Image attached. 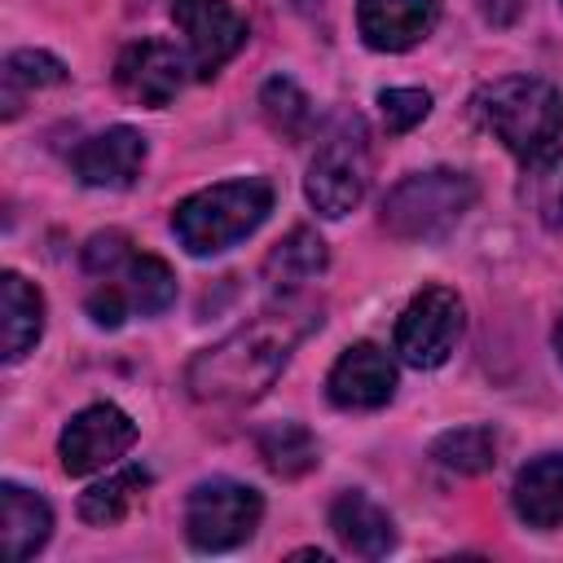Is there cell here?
I'll return each instance as SVG.
<instances>
[{
  "instance_id": "26",
  "label": "cell",
  "mask_w": 563,
  "mask_h": 563,
  "mask_svg": "<svg viewBox=\"0 0 563 563\" xmlns=\"http://www.w3.org/2000/svg\"><path fill=\"white\" fill-rule=\"evenodd\" d=\"M128 255H132V242H128V233H119V229L92 233V238L84 242V268H88L92 277H110Z\"/></svg>"
},
{
  "instance_id": "21",
  "label": "cell",
  "mask_w": 563,
  "mask_h": 563,
  "mask_svg": "<svg viewBox=\"0 0 563 563\" xmlns=\"http://www.w3.org/2000/svg\"><path fill=\"white\" fill-rule=\"evenodd\" d=\"M255 449H260L264 466L273 475H282V479H299V475H308L321 462L317 457V440H312V431L303 422H273V427H264L255 435Z\"/></svg>"
},
{
  "instance_id": "23",
  "label": "cell",
  "mask_w": 563,
  "mask_h": 563,
  "mask_svg": "<svg viewBox=\"0 0 563 563\" xmlns=\"http://www.w3.org/2000/svg\"><path fill=\"white\" fill-rule=\"evenodd\" d=\"M431 457L444 466V471H457V475H484L493 462H497V431L493 427H453L444 431L435 444H431Z\"/></svg>"
},
{
  "instance_id": "18",
  "label": "cell",
  "mask_w": 563,
  "mask_h": 563,
  "mask_svg": "<svg viewBox=\"0 0 563 563\" xmlns=\"http://www.w3.org/2000/svg\"><path fill=\"white\" fill-rule=\"evenodd\" d=\"M0 312H4V361H22L40 334H44V295L22 277V273H4L0 277Z\"/></svg>"
},
{
  "instance_id": "25",
  "label": "cell",
  "mask_w": 563,
  "mask_h": 563,
  "mask_svg": "<svg viewBox=\"0 0 563 563\" xmlns=\"http://www.w3.org/2000/svg\"><path fill=\"white\" fill-rule=\"evenodd\" d=\"M378 114L391 136H405L431 114V92L427 88H383L378 92Z\"/></svg>"
},
{
  "instance_id": "16",
  "label": "cell",
  "mask_w": 563,
  "mask_h": 563,
  "mask_svg": "<svg viewBox=\"0 0 563 563\" xmlns=\"http://www.w3.org/2000/svg\"><path fill=\"white\" fill-rule=\"evenodd\" d=\"M0 510H4V554L13 563L31 559L35 550H44L48 532H53V510L40 493L4 479L0 484Z\"/></svg>"
},
{
  "instance_id": "15",
  "label": "cell",
  "mask_w": 563,
  "mask_h": 563,
  "mask_svg": "<svg viewBox=\"0 0 563 563\" xmlns=\"http://www.w3.org/2000/svg\"><path fill=\"white\" fill-rule=\"evenodd\" d=\"M515 515L528 528H559L563 523V453H541L532 457L510 488Z\"/></svg>"
},
{
  "instance_id": "24",
  "label": "cell",
  "mask_w": 563,
  "mask_h": 563,
  "mask_svg": "<svg viewBox=\"0 0 563 563\" xmlns=\"http://www.w3.org/2000/svg\"><path fill=\"white\" fill-rule=\"evenodd\" d=\"M260 110H264L268 128L282 132V136H290V141H299V136L312 128V101H308V92H303L295 79H286V75H273V79L260 88Z\"/></svg>"
},
{
  "instance_id": "28",
  "label": "cell",
  "mask_w": 563,
  "mask_h": 563,
  "mask_svg": "<svg viewBox=\"0 0 563 563\" xmlns=\"http://www.w3.org/2000/svg\"><path fill=\"white\" fill-rule=\"evenodd\" d=\"M554 352H559V361H563V317H559V325H554Z\"/></svg>"
},
{
  "instance_id": "3",
  "label": "cell",
  "mask_w": 563,
  "mask_h": 563,
  "mask_svg": "<svg viewBox=\"0 0 563 563\" xmlns=\"http://www.w3.org/2000/svg\"><path fill=\"white\" fill-rule=\"evenodd\" d=\"M273 211V185L264 176L220 180L176 202L172 233L189 255H220L251 238Z\"/></svg>"
},
{
  "instance_id": "17",
  "label": "cell",
  "mask_w": 563,
  "mask_h": 563,
  "mask_svg": "<svg viewBox=\"0 0 563 563\" xmlns=\"http://www.w3.org/2000/svg\"><path fill=\"white\" fill-rule=\"evenodd\" d=\"M330 264V251L325 242L312 233V229H290L268 255H264V282L277 290V295H295L303 290L308 282H317Z\"/></svg>"
},
{
  "instance_id": "19",
  "label": "cell",
  "mask_w": 563,
  "mask_h": 563,
  "mask_svg": "<svg viewBox=\"0 0 563 563\" xmlns=\"http://www.w3.org/2000/svg\"><path fill=\"white\" fill-rule=\"evenodd\" d=\"M97 282H114V286L123 290L128 308L141 312V317H158V312H167L172 299H176V277H172V268H167L158 255H145V251H132L110 277H97Z\"/></svg>"
},
{
  "instance_id": "5",
  "label": "cell",
  "mask_w": 563,
  "mask_h": 563,
  "mask_svg": "<svg viewBox=\"0 0 563 563\" xmlns=\"http://www.w3.org/2000/svg\"><path fill=\"white\" fill-rule=\"evenodd\" d=\"M365 185H369V132L361 114H334L308 163L303 194L317 207V216L339 220L365 198Z\"/></svg>"
},
{
  "instance_id": "14",
  "label": "cell",
  "mask_w": 563,
  "mask_h": 563,
  "mask_svg": "<svg viewBox=\"0 0 563 563\" xmlns=\"http://www.w3.org/2000/svg\"><path fill=\"white\" fill-rule=\"evenodd\" d=\"M330 528H334V537H339L352 554H361V559H383V554L396 545V523H391V515H387L378 501H369L365 493H356V488H347V493L334 497V506H330Z\"/></svg>"
},
{
  "instance_id": "11",
  "label": "cell",
  "mask_w": 563,
  "mask_h": 563,
  "mask_svg": "<svg viewBox=\"0 0 563 563\" xmlns=\"http://www.w3.org/2000/svg\"><path fill=\"white\" fill-rule=\"evenodd\" d=\"M325 396L339 409H383L396 396V365H391V356L378 343H369V339L343 347V356L325 374Z\"/></svg>"
},
{
  "instance_id": "2",
  "label": "cell",
  "mask_w": 563,
  "mask_h": 563,
  "mask_svg": "<svg viewBox=\"0 0 563 563\" xmlns=\"http://www.w3.org/2000/svg\"><path fill=\"white\" fill-rule=\"evenodd\" d=\"M471 110L523 167H545L563 154V92L537 75L484 84Z\"/></svg>"
},
{
  "instance_id": "27",
  "label": "cell",
  "mask_w": 563,
  "mask_h": 563,
  "mask_svg": "<svg viewBox=\"0 0 563 563\" xmlns=\"http://www.w3.org/2000/svg\"><path fill=\"white\" fill-rule=\"evenodd\" d=\"M523 9V0H484V13L493 22H515V13Z\"/></svg>"
},
{
  "instance_id": "9",
  "label": "cell",
  "mask_w": 563,
  "mask_h": 563,
  "mask_svg": "<svg viewBox=\"0 0 563 563\" xmlns=\"http://www.w3.org/2000/svg\"><path fill=\"white\" fill-rule=\"evenodd\" d=\"M172 18L185 35V57L198 79H211L246 44V18L229 0H172Z\"/></svg>"
},
{
  "instance_id": "7",
  "label": "cell",
  "mask_w": 563,
  "mask_h": 563,
  "mask_svg": "<svg viewBox=\"0 0 563 563\" xmlns=\"http://www.w3.org/2000/svg\"><path fill=\"white\" fill-rule=\"evenodd\" d=\"M462 325H466L462 299L449 286H427L405 303L396 321V352L413 369H435L453 356Z\"/></svg>"
},
{
  "instance_id": "10",
  "label": "cell",
  "mask_w": 563,
  "mask_h": 563,
  "mask_svg": "<svg viewBox=\"0 0 563 563\" xmlns=\"http://www.w3.org/2000/svg\"><path fill=\"white\" fill-rule=\"evenodd\" d=\"M185 70H189V57L167 44V40H136L119 53V66H114V84L128 101L136 106H167L180 84H185Z\"/></svg>"
},
{
  "instance_id": "20",
  "label": "cell",
  "mask_w": 563,
  "mask_h": 563,
  "mask_svg": "<svg viewBox=\"0 0 563 563\" xmlns=\"http://www.w3.org/2000/svg\"><path fill=\"white\" fill-rule=\"evenodd\" d=\"M145 488H150V471L145 466H123V471L106 475L101 484H92L79 497V519L92 523V528H110V523H119L136 506V497Z\"/></svg>"
},
{
  "instance_id": "22",
  "label": "cell",
  "mask_w": 563,
  "mask_h": 563,
  "mask_svg": "<svg viewBox=\"0 0 563 563\" xmlns=\"http://www.w3.org/2000/svg\"><path fill=\"white\" fill-rule=\"evenodd\" d=\"M4 119H13L22 110V97L35 92V88H53V84H66V66L44 53V48H18L4 57Z\"/></svg>"
},
{
  "instance_id": "13",
  "label": "cell",
  "mask_w": 563,
  "mask_h": 563,
  "mask_svg": "<svg viewBox=\"0 0 563 563\" xmlns=\"http://www.w3.org/2000/svg\"><path fill=\"white\" fill-rule=\"evenodd\" d=\"M75 176L92 189H128L145 167V136L136 128H106L75 150Z\"/></svg>"
},
{
  "instance_id": "4",
  "label": "cell",
  "mask_w": 563,
  "mask_h": 563,
  "mask_svg": "<svg viewBox=\"0 0 563 563\" xmlns=\"http://www.w3.org/2000/svg\"><path fill=\"white\" fill-rule=\"evenodd\" d=\"M479 185L466 172L431 167L413 172L383 198V229L400 242H440L457 229V220L475 207Z\"/></svg>"
},
{
  "instance_id": "6",
  "label": "cell",
  "mask_w": 563,
  "mask_h": 563,
  "mask_svg": "<svg viewBox=\"0 0 563 563\" xmlns=\"http://www.w3.org/2000/svg\"><path fill=\"white\" fill-rule=\"evenodd\" d=\"M260 519H264V497L238 479H202L185 501V537L202 554H220L251 541Z\"/></svg>"
},
{
  "instance_id": "12",
  "label": "cell",
  "mask_w": 563,
  "mask_h": 563,
  "mask_svg": "<svg viewBox=\"0 0 563 563\" xmlns=\"http://www.w3.org/2000/svg\"><path fill=\"white\" fill-rule=\"evenodd\" d=\"M440 22V0H356L361 40L374 53H405Z\"/></svg>"
},
{
  "instance_id": "1",
  "label": "cell",
  "mask_w": 563,
  "mask_h": 563,
  "mask_svg": "<svg viewBox=\"0 0 563 563\" xmlns=\"http://www.w3.org/2000/svg\"><path fill=\"white\" fill-rule=\"evenodd\" d=\"M321 325V299L308 290L277 295L268 308H260L246 325L224 334L220 343L202 347L189 369L185 387L198 405H251L260 400L273 378L286 369L290 352Z\"/></svg>"
},
{
  "instance_id": "8",
  "label": "cell",
  "mask_w": 563,
  "mask_h": 563,
  "mask_svg": "<svg viewBox=\"0 0 563 563\" xmlns=\"http://www.w3.org/2000/svg\"><path fill=\"white\" fill-rule=\"evenodd\" d=\"M132 444H136V422L119 405H88L62 427L57 457L66 475H92L114 466Z\"/></svg>"
}]
</instances>
